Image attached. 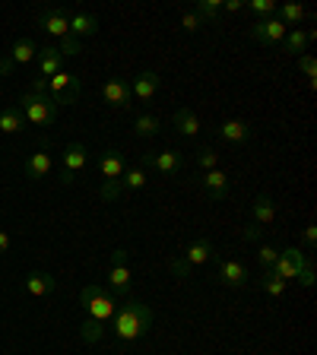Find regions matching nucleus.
Returning a JSON list of instances; mask_svg holds the SVG:
<instances>
[{
  "label": "nucleus",
  "mask_w": 317,
  "mask_h": 355,
  "mask_svg": "<svg viewBox=\"0 0 317 355\" xmlns=\"http://www.w3.org/2000/svg\"><path fill=\"white\" fill-rule=\"evenodd\" d=\"M114 336L118 343H137L140 336H146V330L153 327V308L140 298H124V302L114 308Z\"/></svg>",
  "instance_id": "1"
},
{
  "label": "nucleus",
  "mask_w": 317,
  "mask_h": 355,
  "mask_svg": "<svg viewBox=\"0 0 317 355\" xmlns=\"http://www.w3.org/2000/svg\"><path fill=\"white\" fill-rule=\"evenodd\" d=\"M98 171H102V178H105L98 197H102L105 203L118 200L121 197V175L127 171L124 153H118V149H105V153L98 155Z\"/></svg>",
  "instance_id": "2"
},
{
  "label": "nucleus",
  "mask_w": 317,
  "mask_h": 355,
  "mask_svg": "<svg viewBox=\"0 0 317 355\" xmlns=\"http://www.w3.org/2000/svg\"><path fill=\"white\" fill-rule=\"evenodd\" d=\"M16 108L22 111L26 124H35V127H51L54 118H58V105H54V98L44 96V92H35V89H29V92L19 98Z\"/></svg>",
  "instance_id": "3"
},
{
  "label": "nucleus",
  "mask_w": 317,
  "mask_h": 355,
  "mask_svg": "<svg viewBox=\"0 0 317 355\" xmlns=\"http://www.w3.org/2000/svg\"><path fill=\"white\" fill-rule=\"evenodd\" d=\"M35 92H44V96H51L54 105H74L76 98H80V76L67 73V70H60V73H54L51 80H35Z\"/></svg>",
  "instance_id": "4"
},
{
  "label": "nucleus",
  "mask_w": 317,
  "mask_h": 355,
  "mask_svg": "<svg viewBox=\"0 0 317 355\" xmlns=\"http://www.w3.org/2000/svg\"><path fill=\"white\" fill-rule=\"evenodd\" d=\"M80 302L86 308L89 320H98V324H108L114 318V308H118V295L102 286H86L80 292Z\"/></svg>",
  "instance_id": "5"
},
{
  "label": "nucleus",
  "mask_w": 317,
  "mask_h": 355,
  "mask_svg": "<svg viewBox=\"0 0 317 355\" xmlns=\"http://www.w3.org/2000/svg\"><path fill=\"white\" fill-rule=\"evenodd\" d=\"M308 254H302L298 248H286V251H280V257H276V263L270 266V273L280 276L282 282H292L298 279V276L305 273V266H308Z\"/></svg>",
  "instance_id": "6"
},
{
  "label": "nucleus",
  "mask_w": 317,
  "mask_h": 355,
  "mask_svg": "<svg viewBox=\"0 0 317 355\" xmlns=\"http://www.w3.org/2000/svg\"><path fill=\"white\" fill-rule=\"evenodd\" d=\"M213 263H216V279L222 282V286H229V288H241V286H248V266L241 263V260H222L219 254L213 257Z\"/></svg>",
  "instance_id": "7"
},
{
  "label": "nucleus",
  "mask_w": 317,
  "mask_h": 355,
  "mask_svg": "<svg viewBox=\"0 0 317 355\" xmlns=\"http://www.w3.org/2000/svg\"><path fill=\"white\" fill-rule=\"evenodd\" d=\"M143 165H149V168H155L159 175L171 178L181 171V165H185V153L181 149H162V153H143Z\"/></svg>",
  "instance_id": "8"
},
{
  "label": "nucleus",
  "mask_w": 317,
  "mask_h": 355,
  "mask_svg": "<svg viewBox=\"0 0 317 355\" xmlns=\"http://www.w3.org/2000/svg\"><path fill=\"white\" fill-rule=\"evenodd\" d=\"M286 26H282L276 16H266V19H257L251 26V32L248 35L254 38V42H260V44H266V48H273V44H282V38H286Z\"/></svg>",
  "instance_id": "9"
},
{
  "label": "nucleus",
  "mask_w": 317,
  "mask_h": 355,
  "mask_svg": "<svg viewBox=\"0 0 317 355\" xmlns=\"http://www.w3.org/2000/svg\"><path fill=\"white\" fill-rule=\"evenodd\" d=\"M102 102L108 105V108H118V111H127L133 105V92H130V83L121 80V76H114V80H108L102 86Z\"/></svg>",
  "instance_id": "10"
},
{
  "label": "nucleus",
  "mask_w": 317,
  "mask_h": 355,
  "mask_svg": "<svg viewBox=\"0 0 317 355\" xmlns=\"http://www.w3.org/2000/svg\"><path fill=\"white\" fill-rule=\"evenodd\" d=\"M38 26H42L48 35L64 38V35H70V13H67V10H44V13L38 16Z\"/></svg>",
  "instance_id": "11"
},
{
  "label": "nucleus",
  "mask_w": 317,
  "mask_h": 355,
  "mask_svg": "<svg viewBox=\"0 0 317 355\" xmlns=\"http://www.w3.org/2000/svg\"><path fill=\"white\" fill-rule=\"evenodd\" d=\"M83 168H86V146H83V143H70V146L64 149V171H60V181L70 184L74 175Z\"/></svg>",
  "instance_id": "12"
},
{
  "label": "nucleus",
  "mask_w": 317,
  "mask_h": 355,
  "mask_svg": "<svg viewBox=\"0 0 317 355\" xmlns=\"http://www.w3.org/2000/svg\"><path fill=\"white\" fill-rule=\"evenodd\" d=\"M22 171L32 178V181H42V178H48V171H51V153H48V140L42 143V149L38 153H32L26 162H22Z\"/></svg>",
  "instance_id": "13"
},
{
  "label": "nucleus",
  "mask_w": 317,
  "mask_h": 355,
  "mask_svg": "<svg viewBox=\"0 0 317 355\" xmlns=\"http://www.w3.org/2000/svg\"><path fill=\"white\" fill-rule=\"evenodd\" d=\"M159 86H162V76L155 73V70H146V73H140L130 83V92L137 102H149V98L159 92Z\"/></svg>",
  "instance_id": "14"
},
{
  "label": "nucleus",
  "mask_w": 317,
  "mask_h": 355,
  "mask_svg": "<svg viewBox=\"0 0 317 355\" xmlns=\"http://www.w3.org/2000/svg\"><path fill=\"white\" fill-rule=\"evenodd\" d=\"M35 60H38V80H51L54 73L64 70V58H60L58 48H38Z\"/></svg>",
  "instance_id": "15"
},
{
  "label": "nucleus",
  "mask_w": 317,
  "mask_h": 355,
  "mask_svg": "<svg viewBox=\"0 0 317 355\" xmlns=\"http://www.w3.org/2000/svg\"><path fill=\"white\" fill-rule=\"evenodd\" d=\"M200 184L207 187V193H209V200H213V203H222V200L229 197V175H225V171H219V168L207 171V175L200 178Z\"/></svg>",
  "instance_id": "16"
},
{
  "label": "nucleus",
  "mask_w": 317,
  "mask_h": 355,
  "mask_svg": "<svg viewBox=\"0 0 317 355\" xmlns=\"http://www.w3.org/2000/svg\"><path fill=\"white\" fill-rule=\"evenodd\" d=\"M54 288H58V279H54L51 273H44V270H32V273L26 276V292H29L32 298L51 295Z\"/></svg>",
  "instance_id": "17"
},
{
  "label": "nucleus",
  "mask_w": 317,
  "mask_h": 355,
  "mask_svg": "<svg viewBox=\"0 0 317 355\" xmlns=\"http://www.w3.org/2000/svg\"><path fill=\"white\" fill-rule=\"evenodd\" d=\"M216 137L225 143H248L251 140V127H248V121L232 118V121H222V124L216 127Z\"/></svg>",
  "instance_id": "18"
},
{
  "label": "nucleus",
  "mask_w": 317,
  "mask_h": 355,
  "mask_svg": "<svg viewBox=\"0 0 317 355\" xmlns=\"http://www.w3.org/2000/svg\"><path fill=\"white\" fill-rule=\"evenodd\" d=\"M181 257L187 260V266L209 263V260L216 257V251H213V241H209V238H197V241H191V244H187V251L181 254Z\"/></svg>",
  "instance_id": "19"
},
{
  "label": "nucleus",
  "mask_w": 317,
  "mask_h": 355,
  "mask_svg": "<svg viewBox=\"0 0 317 355\" xmlns=\"http://www.w3.org/2000/svg\"><path fill=\"white\" fill-rule=\"evenodd\" d=\"M171 127H175L181 137H191V140H194V137L200 133V118L194 114L191 108H178L175 118H171Z\"/></svg>",
  "instance_id": "20"
},
{
  "label": "nucleus",
  "mask_w": 317,
  "mask_h": 355,
  "mask_svg": "<svg viewBox=\"0 0 317 355\" xmlns=\"http://www.w3.org/2000/svg\"><path fill=\"white\" fill-rule=\"evenodd\" d=\"M130 279H133L130 266H127V263H111L108 286H111V292H114V295H127V292H130Z\"/></svg>",
  "instance_id": "21"
},
{
  "label": "nucleus",
  "mask_w": 317,
  "mask_h": 355,
  "mask_svg": "<svg viewBox=\"0 0 317 355\" xmlns=\"http://www.w3.org/2000/svg\"><path fill=\"white\" fill-rule=\"evenodd\" d=\"M251 216H254V222H257V225H273L276 203L266 197V193H260V197H254V203H251Z\"/></svg>",
  "instance_id": "22"
},
{
  "label": "nucleus",
  "mask_w": 317,
  "mask_h": 355,
  "mask_svg": "<svg viewBox=\"0 0 317 355\" xmlns=\"http://www.w3.org/2000/svg\"><path fill=\"white\" fill-rule=\"evenodd\" d=\"M311 38H314V32H305V29L286 32V38H282V51H286V54H298V58H302Z\"/></svg>",
  "instance_id": "23"
},
{
  "label": "nucleus",
  "mask_w": 317,
  "mask_h": 355,
  "mask_svg": "<svg viewBox=\"0 0 317 355\" xmlns=\"http://www.w3.org/2000/svg\"><path fill=\"white\" fill-rule=\"evenodd\" d=\"M98 32V19L92 13H74L70 16V35L80 38V35H96Z\"/></svg>",
  "instance_id": "24"
},
{
  "label": "nucleus",
  "mask_w": 317,
  "mask_h": 355,
  "mask_svg": "<svg viewBox=\"0 0 317 355\" xmlns=\"http://www.w3.org/2000/svg\"><path fill=\"white\" fill-rule=\"evenodd\" d=\"M35 54H38V48H35V42L32 38H19V42L10 48V64H29V60H35Z\"/></svg>",
  "instance_id": "25"
},
{
  "label": "nucleus",
  "mask_w": 317,
  "mask_h": 355,
  "mask_svg": "<svg viewBox=\"0 0 317 355\" xmlns=\"http://www.w3.org/2000/svg\"><path fill=\"white\" fill-rule=\"evenodd\" d=\"M26 127V118H22V111L16 105L0 111V133H19Z\"/></svg>",
  "instance_id": "26"
},
{
  "label": "nucleus",
  "mask_w": 317,
  "mask_h": 355,
  "mask_svg": "<svg viewBox=\"0 0 317 355\" xmlns=\"http://www.w3.org/2000/svg\"><path fill=\"white\" fill-rule=\"evenodd\" d=\"M276 19L282 22V26H295L298 29V22L305 19V7L302 3H280V7H276Z\"/></svg>",
  "instance_id": "27"
},
{
  "label": "nucleus",
  "mask_w": 317,
  "mask_h": 355,
  "mask_svg": "<svg viewBox=\"0 0 317 355\" xmlns=\"http://www.w3.org/2000/svg\"><path fill=\"white\" fill-rule=\"evenodd\" d=\"M146 187V171H143V165H133V168H127L124 175H121V191H143Z\"/></svg>",
  "instance_id": "28"
},
{
  "label": "nucleus",
  "mask_w": 317,
  "mask_h": 355,
  "mask_svg": "<svg viewBox=\"0 0 317 355\" xmlns=\"http://www.w3.org/2000/svg\"><path fill=\"white\" fill-rule=\"evenodd\" d=\"M257 282H260V288H264L270 298H282L286 295V288H289V282H282L280 276H273L270 270H264V276H260Z\"/></svg>",
  "instance_id": "29"
},
{
  "label": "nucleus",
  "mask_w": 317,
  "mask_h": 355,
  "mask_svg": "<svg viewBox=\"0 0 317 355\" xmlns=\"http://www.w3.org/2000/svg\"><path fill=\"white\" fill-rule=\"evenodd\" d=\"M159 130H162V124H159L155 114H137V121H133V133L137 137H155Z\"/></svg>",
  "instance_id": "30"
},
{
  "label": "nucleus",
  "mask_w": 317,
  "mask_h": 355,
  "mask_svg": "<svg viewBox=\"0 0 317 355\" xmlns=\"http://www.w3.org/2000/svg\"><path fill=\"white\" fill-rule=\"evenodd\" d=\"M219 10H222V0H197V10H194V13L203 22H216L219 19Z\"/></svg>",
  "instance_id": "31"
},
{
  "label": "nucleus",
  "mask_w": 317,
  "mask_h": 355,
  "mask_svg": "<svg viewBox=\"0 0 317 355\" xmlns=\"http://www.w3.org/2000/svg\"><path fill=\"white\" fill-rule=\"evenodd\" d=\"M58 51H60V58H76V54H83V42L74 35H64L58 44Z\"/></svg>",
  "instance_id": "32"
},
{
  "label": "nucleus",
  "mask_w": 317,
  "mask_h": 355,
  "mask_svg": "<svg viewBox=\"0 0 317 355\" xmlns=\"http://www.w3.org/2000/svg\"><path fill=\"white\" fill-rule=\"evenodd\" d=\"M86 343H98L105 336V324H98V320H89L86 318V324H83V333H80Z\"/></svg>",
  "instance_id": "33"
},
{
  "label": "nucleus",
  "mask_w": 317,
  "mask_h": 355,
  "mask_svg": "<svg viewBox=\"0 0 317 355\" xmlns=\"http://www.w3.org/2000/svg\"><path fill=\"white\" fill-rule=\"evenodd\" d=\"M169 270L178 276V279H191V273H194V266H187V260L181 257V254H175V257L169 260Z\"/></svg>",
  "instance_id": "34"
},
{
  "label": "nucleus",
  "mask_w": 317,
  "mask_h": 355,
  "mask_svg": "<svg viewBox=\"0 0 317 355\" xmlns=\"http://www.w3.org/2000/svg\"><path fill=\"white\" fill-rule=\"evenodd\" d=\"M248 7H251V13H257L260 19H266V16H276V7H280V3H276V0H251Z\"/></svg>",
  "instance_id": "35"
},
{
  "label": "nucleus",
  "mask_w": 317,
  "mask_h": 355,
  "mask_svg": "<svg viewBox=\"0 0 317 355\" xmlns=\"http://www.w3.org/2000/svg\"><path fill=\"white\" fill-rule=\"evenodd\" d=\"M197 165L203 171H213L216 165H219V155H216V149H209V146H203L200 149V155H197Z\"/></svg>",
  "instance_id": "36"
},
{
  "label": "nucleus",
  "mask_w": 317,
  "mask_h": 355,
  "mask_svg": "<svg viewBox=\"0 0 317 355\" xmlns=\"http://www.w3.org/2000/svg\"><path fill=\"white\" fill-rule=\"evenodd\" d=\"M276 257H280V251H276L273 244H264V248L257 251V260H260V266H264V270H270V266L276 263Z\"/></svg>",
  "instance_id": "37"
},
{
  "label": "nucleus",
  "mask_w": 317,
  "mask_h": 355,
  "mask_svg": "<svg viewBox=\"0 0 317 355\" xmlns=\"http://www.w3.org/2000/svg\"><path fill=\"white\" fill-rule=\"evenodd\" d=\"M298 67H302V73L308 76L311 83H314V76H317V60L311 58V54H302V58H298Z\"/></svg>",
  "instance_id": "38"
},
{
  "label": "nucleus",
  "mask_w": 317,
  "mask_h": 355,
  "mask_svg": "<svg viewBox=\"0 0 317 355\" xmlns=\"http://www.w3.org/2000/svg\"><path fill=\"white\" fill-rule=\"evenodd\" d=\"M200 26H203V19H200L194 10H187V13L181 16V29H185V32H197Z\"/></svg>",
  "instance_id": "39"
},
{
  "label": "nucleus",
  "mask_w": 317,
  "mask_h": 355,
  "mask_svg": "<svg viewBox=\"0 0 317 355\" xmlns=\"http://www.w3.org/2000/svg\"><path fill=\"white\" fill-rule=\"evenodd\" d=\"M241 238H244V241H260V238H264V225H257V222H251V225H244Z\"/></svg>",
  "instance_id": "40"
},
{
  "label": "nucleus",
  "mask_w": 317,
  "mask_h": 355,
  "mask_svg": "<svg viewBox=\"0 0 317 355\" xmlns=\"http://www.w3.org/2000/svg\"><path fill=\"white\" fill-rule=\"evenodd\" d=\"M298 282H302L305 288H311V286H314V263H308V266H305V273L298 276Z\"/></svg>",
  "instance_id": "41"
},
{
  "label": "nucleus",
  "mask_w": 317,
  "mask_h": 355,
  "mask_svg": "<svg viewBox=\"0 0 317 355\" xmlns=\"http://www.w3.org/2000/svg\"><path fill=\"white\" fill-rule=\"evenodd\" d=\"M314 244H317V225H308V229H305V248L314 251Z\"/></svg>",
  "instance_id": "42"
},
{
  "label": "nucleus",
  "mask_w": 317,
  "mask_h": 355,
  "mask_svg": "<svg viewBox=\"0 0 317 355\" xmlns=\"http://www.w3.org/2000/svg\"><path fill=\"white\" fill-rule=\"evenodd\" d=\"M127 260H130V251H124V248H118L111 254V263H127Z\"/></svg>",
  "instance_id": "43"
},
{
  "label": "nucleus",
  "mask_w": 317,
  "mask_h": 355,
  "mask_svg": "<svg viewBox=\"0 0 317 355\" xmlns=\"http://www.w3.org/2000/svg\"><path fill=\"white\" fill-rule=\"evenodd\" d=\"M10 244H13V238H10L7 232L0 229V254H7V251H10Z\"/></svg>",
  "instance_id": "44"
},
{
  "label": "nucleus",
  "mask_w": 317,
  "mask_h": 355,
  "mask_svg": "<svg viewBox=\"0 0 317 355\" xmlns=\"http://www.w3.org/2000/svg\"><path fill=\"white\" fill-rule=\"evenodd\" d=\"M241 7H244L241 0H229V3H222V10H229V13H238Z\"/></svg>",
  "instance_id": "45"
},
{
  "label": "nucleus",
  "mask_w": 317,
  "mask_h": 355,
  "mask_svg": "<svg viewBox=\"0 0 317 355\" xmlns=\"http://www.w3.org/2000/svg\"><path fill=\"white\" fill-rule=\"evenodd\" d=\"M10 70H13V64H10V58H3L0 60V73H10Z\"/></svg>",
  "instance_id": "46"
}]
</instances>
